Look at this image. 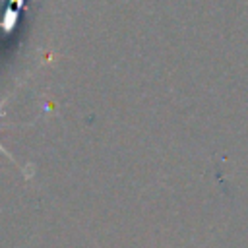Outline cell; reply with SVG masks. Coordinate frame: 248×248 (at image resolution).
Masks as SVG:
<instances>
[{
  "instance_id": "cell-1",
  "label": "cell",
  "mask_w": 248,
  "mask_h": 248,
  "mask_svg": "<svg viewBox=\"0 0 248 248\" xmlns=\"http://www.w3.org/2000/svg\"><path fill=\"white\" fill-rule=\"evenodd\" d=\"M0 149H2V151H4V147H2V145H0ZM4 153H6V151H4ZM6 155H8V153H6Z\"/></svg>"
}]
</instances>
